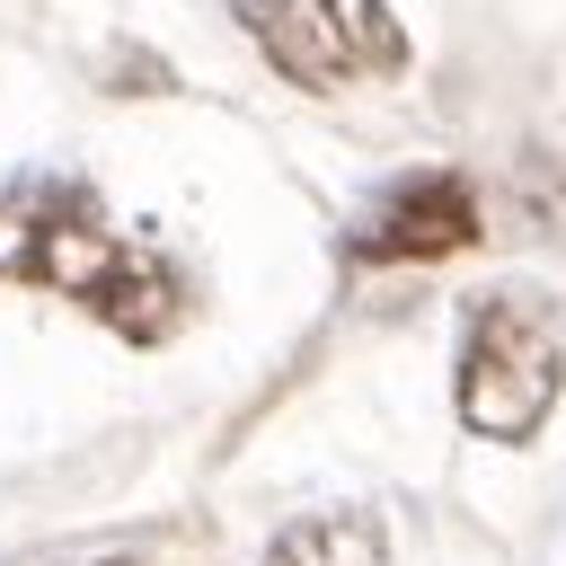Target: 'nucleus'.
Instances as JSON below:
<instances>
[{
    "mask_svg": "<svg viewBox=\"0 0 566 566\" xmlns=\"http://www.w3.org/2000/svg\"><path fill=\"white\" fill-rule=\"evenodd\" d=\"M478 230H486L478 186L460 168H407L363 203V221L345 230V256L354 265H442V256L478 248Z\"/></svg>",
    "mask_w": 566,
    "mask_h": 566,
    "instance_id": "7ed1b4c3",
    "label": "nucleus"
},
{
    "mask_svg": "<svg viewBox=\"0 0 566 566\" xmlns=\"http://www.w3.org/2000/svg\"><path fill=\"white\" fill-rule=\"evenodd\" d=\"M566 389V310L539 283H495L469 310L451 407L478 442H531Z\"/></svg>",
    "mask_w": 566,
    "mask_h": 566,
    "instance_id": "f257e3e1",
    "label": "nucleus"
},
{
    "mask_svg": "<svg viewBox=\"0 0 566 566\" xmlns=\"http://www.w3.org/2000/svg\"><path fill=\"white\" fill-rule=\"evenodd\" d=\"M504 195H513V221H522L531 239H566V133H548V142H531V150H513Z\"/></svg>",
    "mask_w": 566,
    "mask_h": 566,
    "instance_id": "39448f33",
    "label": "nucleus"
},
{
    "mask_svg": "<svg viewBox=\"0 0 566 566\" xmlns=\"http://www.w3.org/2000/svg\"><path fill=\"white\" fill-rule=\"evenodd\" d=\"M256 566H389V531L371 504H327V513L283 522Z\"/></svg>",
    "mask_w": 566,
    "mask_h": 566,
    "instance_id": "20e7f679",
    "label": "nucleus"
},
{
    "mask_svg": "<svg viewBox=\"0 0 566 566\" xmlns=\"http://www.w3.org/2000/svg\"><path fill=\"white\" fill-rule=\"evenodd\" d=\"M88 566H142V557H88Z\"/></svg>",
    "mask_w": 566,
    "mask_h": 566,
    "instance_id": "423d86ee",
    "label": "nucleus"
},
{
    "mask_svg": "<svg viewBox=\"0 0 566 566\" xmlns=\"http://www.w3.org/2000/svg\"><path fill=\"white\" fill-rule=\"evenodd\" d=\"M230 18L256 35V53L292 88H354L407 71V27L389 0H230Z\"/></svg>",
    "mask_w": 566,
    "mask_h": 566,
    "instance_id": "f03ea898",
    "label": "nucleus"
}]
</instances>
